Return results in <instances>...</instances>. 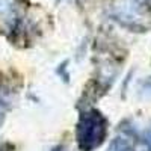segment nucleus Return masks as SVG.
Instances as JSON below:
<instances>
[{
  "instance_id": "nucleus-2",
  "label": "nucleus",
  "mask_w": 151,
  "mask_h": 151,
  "mask_svg": "<svg viewBox=\"0 0 151 151\" xmlns=\"http://www.w3.org/2000/svg\"><path fill=\"white\" fill-rule=\"evenodd\" d=\"M109 151H134L133 142L129 136L121 134L116 136L109 145Z\"/></svg>"
},
{
  "instance_id": "nucleus-5",
  "label": "nucleus",
  "mask_w": 151,
  "mask_h": 151,
  "mask_svg": "<svg viewBox=\"0 0 151 151\" xmlns=\"http://www.w3.org/2000/svg\"><path fill=\"white\" fill-rule=\"evenodd\" d=\"M55 151H67V150H64V148H56Z\"/></svg>"
},
{
  "instance_id": "nucleus-1",
  "label": "nucleus",
  "mask_w": 151,
  "mask_h": 151,
  "mask_svg": "<svg viewBox=\"0 0 151 151\" xmlns=\"http://www.w3.org/2000/svg\"><path fill=\"white\" fill-rule=\"evenodd\" d=\"M107 134V121L98 110L85 112L77 124V144L82 151L100 147Z\"/></svg>"
},
{
  "instance_id": "nucleus-4",
  "label": "nucleus",
  "mask_w": 151,
  "mask_h": 151,
  "mask_svg": "<svg viewBox=\"0 0 151 151\" xmlns=\"http://www.w3.org/2000/svg\"><path fill=\"white\" fill-rule=\"evenodd\" d=\"M2 118H3V110H2V106H0V124H2Z\"/></svg>"
},
{
  "instance_id": "nucleus-3",
  "label": "nucleus",
  "mask_w": 151,
  "mask_h": 151,
  "mask_svg": "<svg viewBox=\"0 0 151 151\" xmlns=\"http://www.w3.org/2000/svg\"><path fill=\"white\" fill-rule=\"evenodd\" d=\"M147 142H148V145H150V148H151V130H150V133H148V137H147Z\"/></svg>"
}]
</instances>
